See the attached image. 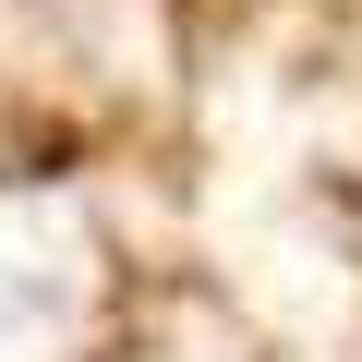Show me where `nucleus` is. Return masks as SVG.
Segmentation results:
<instances>
[{
    "mask_svg": "<svg viewBox=\"0 0 362 362\" xmlns=\"http://www.w3.org/2000/svg\"><path fill=\"white\" fill-rule=\"evenodd\" d=\"M97 314V230L61 194L0 206V362H73Z\"/></svg>",
    "mask_w": 362,
    "mask_h": 362,
    "instance_id": "nucleus-1",
    "label": "nucleus"
}]
</instances>
